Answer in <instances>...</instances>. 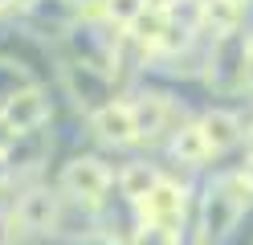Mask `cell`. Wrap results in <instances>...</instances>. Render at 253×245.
I'll use <instances>...</instances> for the list:
<instances>
[{
	"mask_svg": "<svg viewBox=\"0 0 253 245\" xmlns=\"http://www.w3.org/2000/svg\"><path fill=\"white\" fill-rule=\"evenodd\" d=\"M61 204H66V196L53 188H29L17 196V204H12V221H17V237H45L53 241L57 237V221H61Z\"/></svg>",
	"mask_w": 253,
	"mask_h": 245,
	"instance_id": "6da1fadb",
	"label": "cell"
},
{
	"mask_svg": "<svg viewBox=\"0 0 253 245\" xmlns=\"http://www.w3.org/2000/svg\"><path fill=\"white\" fill-rule=\"evenodd\" d=\"M110 168L98 159V155H78L70 163H61V176H57V192L66 200H78V204H94L98 208L106 196H110Z\"/></svg>",
	"mask_w": 253,
	"mask_h": 245,
	"instance_id": "7a4b0ae2",
	"label": "cell"
},
{
	"mask_svg": "<svg viewBox=\"0 0 253 245\" xmlns=\"http://www.w3.org/2000/svg\"><path fill=\"white\" fill-rule=\"evenodd\" d=\"M61 86H66V94L74 98V110L78 114H98L102 106L119 102V82L102 74V70H90V65H61Z\"/></svg>",
	"mask_w": 253,
	"mask_h": 245,
	"instance_id": "3957f363",
	"label": "cell"
},
{
	"mask_svg": "<svg viewBox=\"0 0 253 245\" xmlns=\"http://www.w3.org/2000/svg\"><path fill=\"white\" fill-rule=\"evenodd\" d=\"M126 102H131V110H135V131H139V143L160 139L164 131H168V123L176 119V102H171L168 94H160V90H139V94H131V98H126Z\"/></svg>",
	"mask_w": 253,
	"mask_h": 245,
	"instance_id": "277c9868",
	"label": "cell"
},
{
	"mask_svg": "<svg viewBox=\"0 0 253 245\" xmlns=\"http://www.w3.org/2000/svg\"><path fill=\"white\" fill-rule=\"evenodd\" d=\"M139 212H143L147 225H164V229H176V233H180V221H184V212H188V188L180 184V180L168 176L164 184L139 204Z\"/></svg>",
	"mask_w": 253,
	"mask_h": 245,
	"instance_id": "5b68a950",
	"label": "cell"
},
{
	"mask_svg": "<svg viewBox=\"0 0 253 245\" xmlns=\"http://www.w3.org/2000/svg\"><path fill=\"white\" fill-rule=\"evenodd\" d=\"M4 119L17 127V135H37L45 123H53V110H49V98H45L41 86H29L4 106Z\"/></svg>",
	"mask_w": 253,
	"mask_h": 245,
	"instance_id": "8992f818",
	"label": "cell"
},
{
	"mask_svg": "<svg viewBox=\"0 0 253 245\" xmlns=\"http://www.w3.org/2000/svg\"><path fill=\"white\" fill-rule=\"evenodd\" d=\"M90 131L98 135L102 143H115V147H126V143H139V131H135V110L126 98L102 106L98 114H90Z\"/></svg>",
	"mask_w": 253,
	"mask_h": 245,
	"instance_id": "52a82bcc",
	"label": "cell"
},
{
	"mask_svg": "<svg viewBox=\"0 0 253 245\" xmlns=\"http://www.w3.org/2000/svg\"><path fill=\"white\" fill-rule=\"evenodd\" d=\"M168 151H171L176 163H184V168H192V172H200L204 163L216 155L212 143H209V135H204V127H200V119H196V123H180L176 131H171Z\"/></svg>",
	"mask_w": 253,
	"mask_h": 245,
	"instance_id": "ba28073f",
	"label": "cell"
},
{
	"mask_svg": "<svg viewBox=\"0 0 253 245\" xmlns=\"http://www.w3.org/2000/svg\"><path fill=\"white\" fill-rule=\"evenodd\" d=\"M200 127H204V135H209V143H212L216 155H225V151H233V147H241L245 135H249L245 123H241V114H237V110H225V106L204 110V114H200Z\"/></svg>",
	"mask_w": 253,
	"mask_h": 245,
	"instance_id": "9c48e42d",
	"label": "cell"
},
{
	"mask_svg": "<svg viewBox=\"0 0 253 245\" xmlns=\"http://www.w3.org/2000/svg\"><path fill=\"white\" fill-rule=\"evenodd\" d=\"M164 180H168V176L155 168V163H147V159H131V163H126V168L119 172V192L126 196V200L143 204L147 196L164 184Z\"/></svg>",
	"mask_w": 253,
	"mask_h": 245,
	"instance_id": "30bf717a",
	"label": "cell"
},
{
	"mask_svg": "<svg viewBox=\"0 0 253 245\" xmlns=\"http://www.w3.org/2000/svg\"><path fill=\"white\" fill-rule=\"evenodd\" d=\"M29 86H33V78L25 74V65L0 57V114H4V106H8L21 90H29Z\"/></svg>",
	"mask_w": 253,
	"mask_h": 245,
	"instance_id": "8fae6325",
	"label": "cell"
},
{
	"mask_svg": "<svg viewBox=\"0 0 253 245\" xmlns=\"http://www.w3.org/2000/svg\"><path fill=\"white\" fill-rule=\"evenodd\" d=\"M131 245H180V233H176V229H164V225H147L143 221V229L131 237Z\"/></svg>",
	"mask_w": 253,
	"mask_h": 245,
	"instance_id": "7c38bea8",
	"label": "cell"
},
{
	"mask_svg": "<svg viewBox=\"0 0 253 245\" xmlns=\"http://www.w3.org/2000/svg\"><path fill=\"white\" fill-rule=\"evenodd\" d=\"M25 135H17V127H12L8 119H4V114H0V155H12V151H17V143H21Z\"/></svg>",
	"mask_w": 253,
	"mask_h": 245,
	"instance_id": "4fadbf2b",
	"label": "cell"
},
{
	"mask_svg": "<svg viewBox=\"0 0 253 245\" xmlns=\"http://www.w3.org/2000/svg\"><path fill=\"white\" fill-rule=\"evenodd\" d=\"M0 245H17V221H12V208H0Z\"/></svg>",
	"mask_w": 253,
	"mask_h": 245,
	"instance_id": "5bb4252c",
	"label": "cell"
},
{
	"mask_svg": "<svg viewBox=\"0 0 253 245\" xmlns=\"http://www.w3.org/2000/svg\"><path fill=\"white\" fill-rule=\"evenodd\" d=\"M70 4L82 12V16H106V4H110V0H70Z\"/></svg>",
	"mask_w": 253,
	"mask_h": 245,
	"instance_id": "9a60e30c",
	"label": "cell"
},
{
	"mask_svg": "<svg viewBox=\"0 0 253 245\" xmlns=\"http://www.w3.org/2000/svg\"><path fill=\"white\" fill-rule=\"evenodd\" d=\"M12 176H17V172H12V163L0 155V188H8V184H12Z\"/></svg>",
	"mask_w": 253,
	"mask_h": 245,
	"instance_id": "2e32d148",
	"label": "cell"
},
{
	"mask_svg": "<svg viewBox=\"0 0 253 245\" xmlns=\"http://www.w3.org/2000/svg\"><path fill=\"white\" fill-rule=\"evenodd\" d=\"M237 176H241V180H245V188L253 192V151L245 155V168H241V172H237Z\"/></svg>",
	"mask_w": 253,
	"mask_h": 245,
	"instance_id": "e0dca14e",
	"label": "cell"
},
{
	"mask_svg": "<svg viewBox=\"0 0 253 245\" xmlns=\"http://www.w3.org/2000/svg\"><path fill=\"white\" fill-rule=\"evenodd\" d=\"M229 4H233V8H241V12H249V8H253V0H229Z\"/></svg>",
	"mask_w": 253,
	"mask_h": 245,
	"instance_id": "ac0fdd59",
	"label": "cell"
},
{
	"mask_svg": "<svg viewBox=\"0 0 253 245\" xmlns=\"http://www.w3.org/2000/svg\"><path fill=\"white\" fill-rule=\"evenodd\" d=\"M21 0H0V12H8V8H17Z\"/></svg>",
	"mask_w": 253,
	"mask_h": 245,
	"instance_id": "d6986e66",
	"label": "cell"
},
{
	"mask_svg": "<svg viewBox=\"0 0 253 245\" xmlns=\"http://www.w3.org/2000/svg\"><path fill=\"white\" fill-rule=\"evenodd\" d=\"M249 90H253V45H249Z\"/></svg>",
	"mask_w": 253,
	"mask_h": 245,
	"instance_id": "ffe728a7",
	"label": "cell"
},
{
	"mask_svg": "<svg viewBox=\"0 0 253 245\" xmlns=\"http://www.w3.org/2000/svg\"><path fill=\"white\" fill-rule=\"evenodd\" d=\"M164 4H176V0H164Z\"/></svg>",
	"mask_w": 253,
	"mask_h": 245,
	"instance_id": "44dd1931",
	"label": "cell"
}]
</instances>
